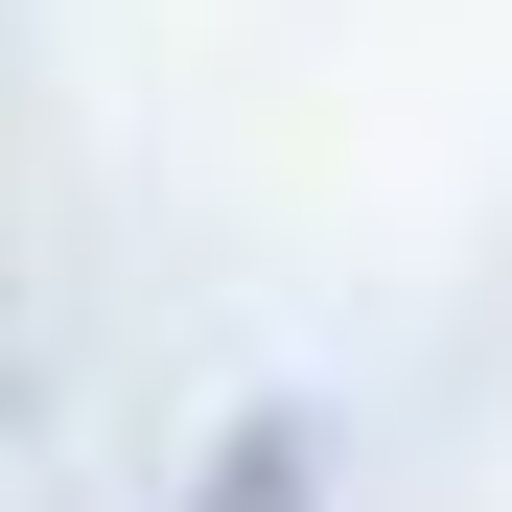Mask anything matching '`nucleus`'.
<instances>
[{
    "label": "nucleus",
    "instance_id": "obj_1",
    "mask_svg": "<svg viewBox=\"0 0 512 512\" xmlns=\"http://www.w3.org/2000/svg\"><path fill=\"white\" fill-rule=\"evenodd\" d=\"M280 466H303V443H280V419H256V443H233V489H210V512H303Z\"/></svg>",
    "mask_w": 512,
    "mask_h": 512
}]
</instances>
